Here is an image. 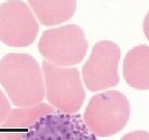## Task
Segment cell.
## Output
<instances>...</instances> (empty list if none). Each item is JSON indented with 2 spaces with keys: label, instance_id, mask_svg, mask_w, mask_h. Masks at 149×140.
Instances as JSON below:
<instances>
[{
  "label": "cell",
  "instance_id": "6da1fadb",
  "mask_svg": "<svg viewBox=\"0 0 149 140\" xmlns=\"http://www.w3.org/2000/svg\"><path fill=\"white\" fill-rule=\"evenodd\" d=\"M0 84L15 106L27 108L42 103L44 75L32 56L9 53L0 60Z\"/></svg>",
  "mask_w": 149,
  "mask_h": 140
},
{
  "label": "cell",
  "instance_id": "7a4b0ae2",
  "mask_svg": "<svg viewBox=\"0 0 149 140\" xmlns=\"http://www.w3.org/2000/svg\"><path fill=\"white\" fill-rule=\"evenodd\" d=\"M127 98L117 90H108L92 97L84 113V124L94 135L108 137L119 133L130 119Z\"/></svg>",
  "mask_w": 149,
  "mask_h": 140
},
{
  "label": "cell",
  "instance_id": "3957f363",
  "mask_svg": "<svg viewBox=\"0 0 149 140\" xmlns=\"http://www.w3.org/2000/svg\"><path fill=\"white\" fill-rule=\"evenodd\" d=\"M42 75L45 94L52 107L64 113H77L86 97L79 71L44 60Z\"/></svg>",
  "mask_w": 149,
  "mask_h": 140
},
{
  "label": "cell",
  "instance_id": "277c9868",
  "mask_svg": "<svg viewBox=\"0 0 149 140\" xmlns=\"http://www.w3.org/2000/svg\"><path fill=\"white\" fill-rule=\"evenodd\" d=\"M87 49L88 42L85 33L74 24L48 29L38 43L40 53L47 61L64 68L81 62Z\"/></svg>",
  "mask_w": 149,
  "mask_h": 140
},
{
  "label": "cell",
  "instance_id": "5b68a950",
  "mask_svg": "<svg viewBox=\"0 0 149 140\" xmlns=\"http://www.w3.org/2000/svg\"><path fill=\"white\" fill-rule=\"evenodd\" d=\"M38 30V22L22 0H7L0 4V41L3 44L9 47L30 46Z\"/></svg>",
  "mask_w": 149,
  "mask_h": 140
},
{
  "label": "cell",
  "instance_id": "8992f818",
  "mask_svg": "<svg viewBox=\"0 0 149 140\" xmlns=\"http://www.w3.org/2000/svg\"><path fill=\"white\" fill-rule=\"evenodd\" d=\"M120 54L119 46L111 41H100L94 45L82 69L84 83L89 90H105L118 85Z\"/></svg>",
  "mask_w": 149,
  "mask_h": 140
},
{
  "label": "cell",
  "instance_id": "52a82bcc",
  "mask_svg": "<svg viewBox=\"0 0 149 140\" xmlns=\"http://www.w3.org/2000/svg\"><path fill=\"white\" fill-rule=\"evenodd\" d=\"M23 140H96L78 114L55 110L28 129Z\"/></svg>",
  "mask_w": 149,
  "mask_h": 140
},
{
  "label": "cell",
  "instance_id": "ba28073f",
  "mask_svg": "<svg viewBox=\"0 0 149 140\" xmlns=\"http://www.w3.org/2000/svg\"><path fill=\"white\" fill-rule=\"evenodd\" d=\"M123 77L130 87L149 89V47L139 45L130 49L123 61Z\"/></svg>",
  "mask_w": 149,
  "mask_h": 140
},
{
  "label": "cell",
  "instance_id": "9c48e42d",
  "mask_svg": "<svg viewBox=\"0 0 149 140\" xmlns=\"http://www.w3.org/2000/svg\"><path fill=\"white\" fill-rule=\"evenodd\" d=\"M28 3L45 26H55L68 21L77 8V0H28Z\"/></svg>",
  "mask_w": 149,
  "mask_h": 140
},
{
  "label": "cell",
  "instance_id": "30bf717a",
  "mask_svg": "<svg viewBox=\"0 0 149 140\" xmlns=\"http://www.w3.org/2000/svg\"><path fill=\"white\" fill-rule=\"evenodd\" d=\"M55 110V108L46 103H40L32 107L12 109L0 127L4 129H29L40 118Z\"/></svg>",
  "mask_w": 149,
  "mask_h": 140
},
{
  "label": "cell",
  "instance_id": "8fae6325",
  "mask_svg": "<svg viewBox=\"0 0 149 140\" xmlns=\"http://www.w3.org/2000/svg\"><path fill=\"white\" fill-rule=\"evenodd\" d=\"M10 104L2 90H0V126L4 123L7 115L10 112Z\"/></svg>",
  "mask_w": 149,
  "mask_h": 140
},
{
  "label": "cell",
  "instance_id": "7c38bea8",
  "mask_svg": "<svg viewBox=\"0 0 149 140\" xmlns=\"http://www.w3.org/2000/svg\"><path fill=\"white\" fill-rule=\"evenodd\" d=\"M121 140H149V133L145 131H135L124 135Z\"/></svg>",
  "mask_w": 149,
  "mask_h": 140
},
{
  "label": "cell",
  "instance_id": "4fadbf2b",
  "mask_svg": "<svg viewBox=\"0 0 149 140\" xmlns=\"http://www.w3.org/2000/svg\"><path fill=\"white\" fill-rule=\"evenodd\" d=\"M25 133H7L0 132V140H23Z\"/></svg>",
  "mask_w": 149,
  "mask_h": 140
},
{
  "label": "cell",
  "instance_id": "5bb4252c",
  "mask_svg": "<svg viewBox=\"0 0 149 140\" xmlns=\"http://www.w3.org/2000/svg\"><path fill=\"white\" fill-rule=\"evenodd\" d=\"M143 30H144V33L146 35V37L149 40V12L148 14L146 15L144 19V23H143Z\"/></svg>",
  "mask_w": 149,
  "mask_h": 140
}]
</instances>
